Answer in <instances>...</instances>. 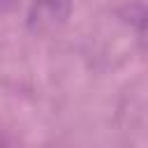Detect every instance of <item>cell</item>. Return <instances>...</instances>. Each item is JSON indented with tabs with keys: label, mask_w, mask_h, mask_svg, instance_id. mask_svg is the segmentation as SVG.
I'll list each match as a JSON object with an SVG mask.
<instances>
[{
	"label": "cell",
	"mask_w": 148,
	"mask_h": 148,
	"mask_svg": "<svg viewBox=\"0 0 148 148\" xmlns=\"http://www.w3.org/2000/svg\"><path fill=\"white\" fill-rule=\"evenodd\" d=\"M72 16V0H32L25 25L32 35H49L67 23Z\"/></svg>",
	"instance_id": "6da1fadb"
},
{
	"label": "cell",
	"mask_w": 148,
	"mask_h": 148,
	"mask_svg": "<svg viewBox=\"0 0 148 148\" xmlns=\"http://www.w3.org/2000/svg\"><path fill=\"white\" fill-rule=\"evenodd\" d=\"M136 30H139V37H141L143 42H148V9L139 16V21H136Z\"/></svg>",
	"instance_id": "7a4b0ae2"
},
{
	"label": "cell",
	"mask_w": 148,
	"mask_h": 148,
	"mask_svg": "<svg viewBox=\"0 0 148 148\" xmlns=\"http://www.w3.org/2000/svg\"><path fill=\"white\" fill-rule=\"evenodd\" d=\"M0 148H5V141H2V136H0Z\"/></svg>",
	"instance_id": "3957f363"
}]
</instances>
